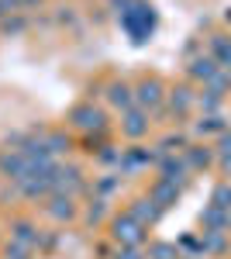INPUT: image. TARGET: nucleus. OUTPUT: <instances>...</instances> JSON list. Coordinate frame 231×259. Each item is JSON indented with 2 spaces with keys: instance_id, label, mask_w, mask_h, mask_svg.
I'll use <instances>...</instances> for the list:
<instances>
[{
  "instance_id": "f257e3e1",
  "label": "nucleus",
  "mask_w": 231,
  "mask_h": 259,
  "mask_svg": "<svg viewBox=\"0 0 231 259\" xmlns=\"http://www.w3.org/2000/svg\"><path fill=\"white\" fill-rule=\"evenodd\" d=\"M114 235H117V242H124V245H138V242H142V221H135L131 214H128V218H117Z\"/></svg>"
},
{
  "instance_id": "f03ea898",
  "label": "nucleus",
  "mask_w": 231,
  "mask_h": 259,
  "mask_svg": "<svg viewBox=\"0 0 231 259\" xmlns=\"http://www.w3.org/2000/svg\"><path fill=\"white\" fill-rule=\"evenodd\" d=\"M138 100H142L145 107H155V104L162 100V87H159V83H155V80L142 83V87H138Z\"/></svg>"
},
{
  "instance_id": "7ed1b4c3",
  "label": "nucleus",
  "mask_w": 231,
  "mask_h": 259,
  "mask_svg": "<svg viewBox=\"0 0 231 259\" xmlns=\"http://www.w3.org/2000/svg\"><path fill=\"white\" fill-rule=\"evenodd\" d=\"M176 194H179V190H176V183H169V180H162V183H159V187L152 190V200L166 207L169 200H176Z\"/></svg>"
},
{
  "instance_id": "20e7f679",
  "label": "nucleus",
  "mask_w": 231,
  "mask_h": 259,
  "mask_svg": "<svg viewBox=\"0 0 231 259\" xmlns=\"http://www.w3.org/2000/svg\"><path fill=\"white\" fill-rule=\"evenodd\" d=\"M155 200L149 197V200H138V207H135V214H131V218L135 221H142V225H145V221H155V207H152Z\"/></svg>"
},
{
  "instance_id": "39448f33",
  "label": "nucleus",
  "mask_w": 231,
  "mask_h": 259,
  "mask_svg": "<svg viewBox=\"0 0 231 259\" xmlns=\"http://www.w3.org/2000/svg\"><path fill=\"white\" fill-rule=\"evenodd\" d=\"M193 76H200V80H214L217 69H214L211 59H197V62H193Z\"/></svg>"
},
{
  "instance_id": "423d86ee",
  "label": "nucleus",
  "mask_w": 231,
  "mask_h": 259,
  "mask_svg": "<svg viewBox=\"0 0 231 259\" xmlns=\"http://www.w3.org/2000/svg\"><path fill=\"white\" fill-rule=\"evenodd\" d=\"M76 118H79V128H100V114L97 111H76Z\"/></svg>"
},
{
  "instance_id": "0eeeda50",
  "label": "nucleus",
  "mask_w": 231,
  "mask_h": 259,
  "mask_svg": "<svg viewBox=\"0 0 231 259\" xmlns=\"http://www.w3.org/2000/svg\"><path fill=\"white\" fill-rule=\"evenodd\" d=\"M124 128H128V135H142L149 124H145V118H142V114H128V124H124Z\"/></svg>"
},
{
  "instance_id": "6e6552de",
  "label": "nucleus",
  "mask_w": 231,
  "mask_h": 259,
  "mask_svg": "<svg viewBox=\"0 0 231 259\" xmlns=\"http://www.w3.org/2000/svg\"><path fill=\"white\" fill-rule=\"evenodd\" d=\"M149 256H152V259H176V249L159 242V245H152V252H149Z\"/></svg>"
},
{
  "instance_id": "1a4fd4ad",
  "label": "nucleus",
  "mask_w": 231,
  "mask_h": 259,
  "mask_svg": "<svg viewBox=\"0 0 231 259\" xmlns=\"http://www.w3.org/2000/svg\"><path fill=\"white\" fill-rule=\"evenodd\" d=\"M214 207H231V190L228 187H217V190H214Z\"/></svg>"
},
{
  "instance_id": "9d476101",
  "label": "nucleus",
  "mask_w": 231,
  "mask_h": 259,
  "mask_svg": "<svg viewBox=\"0 0 231 259\" xmlns=\"http://www.w3.org/2000/svg\"><path fill=\"white\" fill-rule=\"evenodd\" d=\"M111 100H114V104H121V107H128V104H131V94H128V87H114Z\"/></svg>"
},
{
  "instance_id": "9b49d317",
  "label": "nucleus",
  "mask_w": 231,
  "mask_h": 259,
  "mask_svg": "<svg viewBox=\"0 0 231 259\" xmlns=\"http://www.w3.org/2000/svg\"><path fill=\"white\" fill-rule=\"evenodd\" d=\"M214 49L221 52V59H224V66L231 69V45H228V41H221V38H217V41H214Z\"/></svg>"
},
{
  "instance_id": "f8f14e48",
  "label": "nucleus",
  "mask_w": 231,
  "mask_h": 259,
  "mask_svg": "<svg viewBox=\"0 0 231 259\" xmlns=\"http://www.w3.org/2000/svg\"><path fill=\"white\" fill-rule=\"evenodd\" d=\"M179 97H173V111H187L190 107V97H187V90H176Z\"/></svg>"
},
{
  "instance_id": "ddd939ff",
  "label": "nucleus",
  "mask_w": 231,
  "mask_h": 259,
  "mask_svg": "<svg viewBox=\"0 0 231 259\" xmlns=\"http://www.w3.org/2000/svg\"><path fill=\"white\" fill-rule=\"evenodd\" d=\"M117 259H142V256H138L135 249H128V252H121V256H117Z\"/></svg>"
}]
</instances>
